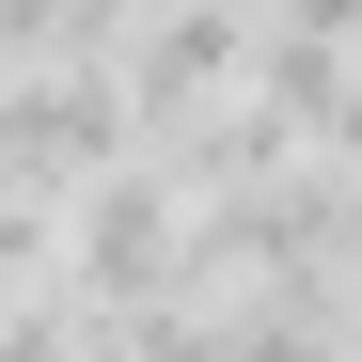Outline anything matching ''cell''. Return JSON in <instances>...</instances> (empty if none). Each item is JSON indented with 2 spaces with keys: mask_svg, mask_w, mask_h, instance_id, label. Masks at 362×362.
Instances as JSON below:
<instances>
[{
  "mask_svg": "<svg viewBox=\"0 0 362 362\" xmlns=\"http://www.w3.org/2000/svg\"><path fill=\"white\" fill-rule=\"evenodd\" d=\"M189 284V189L158 158H110L95 189L64 205V299L79 315H142V299Z\"/></svg>",
  "mask_w": 362,
  "mask_h": 362,
  "instance_id": "cell-1",
  "label": "cell"
},
{
  "mask_svg": "<svg viewBox=\"0 0 362 362\" xmlns=\"http://www.w3.org/2000/svg\"><path fill=\"white\" fill-rule=\"evenodd\" d=\"M110 158H142L110 64H32V79H0V189H16V205H79Z\"/></svg>",
  "mask_w": 362,
  "mask_h": 362,
  "instance_id": "cell-2",
  "label": "cell"
},
{
  "mask_svg": "<svg viewBox=\"0 0 362 362\" xmlns=\"http://www.w3.org/2000/svg\"><path fill=\"white\" fill-rule=\"evenodd\" d=\"M110 79H127V127H142V142L205 127V110L252 79V0H142L127 47H110Z\"/></svg>",
  "mask_w": 362,
  "mask_h": 362,
  "instance_id": "cell-3",
  "label": "cell"
},
{
  "mask_svg": "<svg viewBox=\"0 0 362 362\" xmlns=\"http://www.w3.org/2000/svg\"><path fill=\"white\" fill-rule=\"evenodd\" d=\"M0 362H95V315L64 284H32V299H0Z\"/></svg>",
  "mask_w": 362,
  "mask_h": 362,
  "instance_id": "cell-4",
  "label": "cell"
},
{
  "mask_svg": "<svg viewBox=\"0 0 362 362\" xmlns=\"http://www.w3.org/2000/svg\"><path fill=\"white\" fill-rule=\"evenodd\" d=\"M268 47H299V64H362V0H284Z\"/></svg>",
  "mask_w": 362,
  "mask_h": 362,
  "instance_id": "cell-5",
  "label": "cell"
},
{
  "mask_svg": "<svg viewBox=\"0 0 362 362\" xmlns=\"http://www.w3.org/2000/svg\"><path fill=\"white\" fill-rule=\"evenodd\" d=\"M331 173H362V64H346V95H331Z\"/></svg>",
  "mask_w": 362,
  "mask_h": 362,
  "instance_id": "cell-6",
  "label": "cell"
},
{
  "mask_svg": "<svg viewBox=\"0 0 362 362\" xmlns=\"http://www.w3.org/2000/svg\"><path fill=\"white\" fill-rule=\"evenodd\" d=\"M331 346H346V362H362V284H346V331H331Z\"/></svg>",
  "mask_w": 362,
  "mask_h": 362,
  "instance_id": "cell-7",
  "label": "cell"
}]
</instances>
